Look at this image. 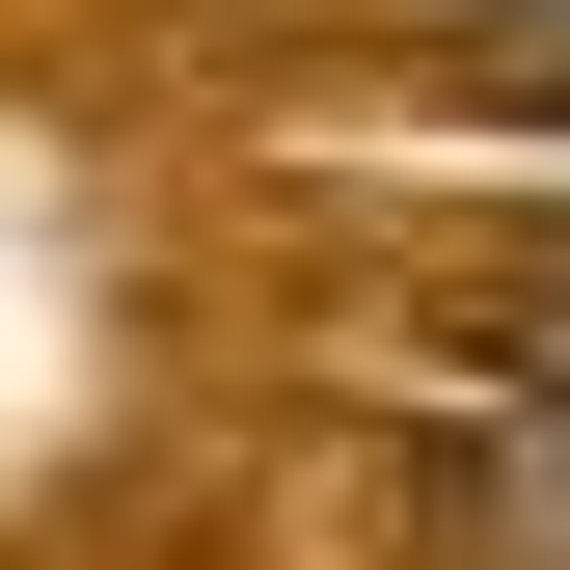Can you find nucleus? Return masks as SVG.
<instances>
[{
  "mask_svg": "<svg viewBox=\"0 0 570 570\" xmlns=\"http://www.w3.org/2000/svg\"><path fill=\"white\" fill-rule=\"evenodd\" d=\"M489 570H570V407H543L517 462H489Z\"/></svg>",
  "mask_w": 570,
  "mask_h": 570,
  "instance_id": "obj_1",
  "label": "nucleus"
},
{
  "mask_svg": "<svg viewBox=\"0 0 570 570\" xmlns=\"http://www.w3.org/2000/svg\"><path fill=\"white\" fill-rule=\"evenodd\" d=\"M543 407H570V272H543Z\"/></svg>",
  "mask_w": 570,
  "mask_h": 570,
  "instance_id": "obj_2",
  "label": "nucleus"
},
{
  "mask_svg": "<svg viewBox=\"0 0 570 570\" xmlns=\"http://www.w3.org/2000/svg\"><path fill=\"white\" fill-rule=\"evenodd\" d=\"M543 28H570V0H543Z\"/></svg>",
  "mask_w": 570,
  "mask_h": 570,
  "instance_id": "obj_3",
  "label": "nucleus"
}]
</instances>
